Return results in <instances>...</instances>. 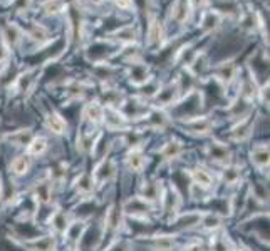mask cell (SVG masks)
<instances>
[{
  "mask_svg": "<svg viewBox=\"0 0 270 251\" xmlns=\"http://www.w3.org/2000/svg\"><path fill=\"white\" fill-rule=\"evenodd\" d=\"M116 176V166H114V161L112 159H104L99 166L96 167L94 174L91 176L92 181L97 183V184H103V183H108L111 181L112 178Z\"/></svg>",
  "mask_w": 270,
  "mask_h": 251,
  "instance_id": "obj_1",
  "label": "cell"
},
{
  "mask_svg": "<svg viewBox=\"0 0 270 251\" xmlns=\"http://www.w3.org/2000/svg\"><path fill=\"white\" fill-rule=\"evenodd\" d=\"M185 126L188 127V131L191 132V134H197V136H205L208 134L211 131V121L206 119V117H191V119H188Z\"/></svg>",
  "mask_w": 270,
  "mask_h": 251,
  "instance_id": "obj_2",
  "label": "cell"
},
{
  "mask_svg": "<svg viewBox=\"0 0 270 251\" xmlns=\"http://www.w3.org/2000/svg\"><path fill=\"white\" fill-rule=\"evenodd\" d=\"M148 211H150V205L144 201L143 198H131L129 201H126L124 205V213L131 214V216H146Z\"/></svg>",
  "mask_w": 270,
  "mask_h": 251,
  "instance_id": "obj_3",
  "label": "cell"
},
{
  "mask_svg": "<svg viewBox=\"0 0 270 251\" xmlns=\"http://www.w3.org/2000/svg\"><path fill=\"white\" fill-rule=\"evenodd\" d=\"M206 152H208V158L218 164H225V163H228V159H230L228 147L220 143H211L208 149H206Z\"/></svg>",
  "mask_w": 270,
  "mask_h": 251,
  "instance_id": "obj_4",
  "label": "cell"
},
{
  "mask_svg": "<svg viewBox=\"0 0 270 251\" xmlns=\"http://www.w3.org/2000/svg\"><path fill=\"white\" fill-rule=\"evenodd\" d=\"M191 179H193L195 186L202 188V189H208L213 186V176L205 167H197V169L191 171Z\"/></svg>",
  "mask_w": 270,
  "mask_h": 251,
  "instance_id": "obj_5",
  "label": "cell"
},
{
  "mask_svg": "<svg viewBox=\"0 0 270 251\" xmlns=\"http://www.w3.org/2000/svg\"><path fill=\"white\" fill-rule=\"evenodd\" d=\"M126 164H128V167L131 171L139 172V171L144 169V166H146V156L143 154V151H141V149L136 147V149H133V151L128 154Z\"/></svg>",
  "mask_w": 270,
  "mask_h": 251,
  "instance_id": "obj_6",
  "label": "cell"
},
{
  "mask_svg": "<svg viewBox=\"0 0 270 251\" xmlns=\"http://www.w3.org/2000/svg\"><path fill=\"white\" fill-rule=\"evenodd\" d=\"M45 126L50 132H54V134H64L66 127H68V126H66V121L62 119L57 112H50V114L45 117Z\"/></svg>",
  "mask_w": 270,
  "mask_h": 251,
  "instance_id": "obj_7",
  "label": "cell"
},
{
  "mask_svg": "<svg viewBox=\"0 0 270 251\" xmlns=\"http://www.w3.org/2000/svg\"><path fill=\"white\" fill-rule=\"evenodd\" d=\"M103 116H104V107H101L99 103H89L84 107V117L91 124L101 123V121H103Z\"/></svg>",
  "mask_w": 270,
  "mask_h": 251,
  "instance_id": "obj_8",
  "label": "cell"
},
{
  "mask_svg": "<svg viewBox=\"0 0 270 251\" xmlns=\"http://www.w3.org/2000/svg\"><path fill=\"white\" fill-rule=\"evenodd\" d=\"M5 139L9 143L15 144V146H29V143L32 141V132L29 129H22V131H15L12 134L5 136Z\"/></svg>",
  "mask_w": 270,
  "mask_h": 251,
  "instance_id": "obj_9",
  "label": "cell"
},
{
  "mask_svg": "<svg viewBox=\"0 0 270 251\" xmlns=\"http://www.w3.org/2000/svg\"><path fill=\"white\" fill-rule=\"evenodd\" d=\"M252 161L257 167L265 169L269 166V146H257L252 151Z\"/></svg>",
  "mask_w": 270,
  "mask_h": 251,
  "instance_id": "obj_10",
  "label": "cell"
},
{
  "mask_svg": "<svg viewBox=\"0 0 270 251\" xmlns=\"http://www.w3.org/2000/svg\"><path fill=\"white\" fill-rule=\"evenodd\" d=\"M47 149V139L42 136L32 137V141L27 146V156H42Z\"/></svg>",
  "mask_w": 270,
  "mask_h": 251,
  "instance_id": "obj_11",
  "label": "cell"
},
{
  "mask_svg": "<svg viewBox=\"0 0 270 251\" xmlns=\"http://www.w3.org/2000/svg\"><path fill=\"white\" fill-rule=\"evenodd\" d=\"M29 167H30V156H17L10 163V171L17 176L25 174L29 171Z\"/></svg>",
  "mask_w": 270,
  "mask_h": 251,
  "instance_id": "obj_12",
  "label": "cell"
},
{
  "mask_svg": "<svg viewBox=\"0 0 270 251\" xmlns=\"http://www.w3.org/2000/svg\"><path fill=\"white\" fill-rule=\"evenodd\" d=\"M183 147L178 141H170L168 144H164V147L161 149V156L164 161H173L181 154Z\"/></svg>",
  "mask_w": 270,
  "mask_h": 251,
  "instance_id": "obj_13",
  "label": "cell"
},
{
  "mask_svg": "<svg viewBox=\"0 0 270 251\" xmlns=\"http://www.w3.org/2000/svg\"><path fill=\"white\" fill-rule=\"evenodd\" d=\"M50 196H52V184L49 181H41L35 186V198L39 203H49Z\"/></svg>",
  "mask_w": 270,
  "mask_h": 251,
  "instance_id": "obj_14",
  "label": "cell"
},
{
  "mask_svg": "<svg viewBox=\"0 0 270 251\" xmlns=\"http://www.w3.org/2000/svg\"><path fill=\"white\" fill-rule=\"evenodd\" d=\"M27 246H29V248L32 250V251H54V246H56V243H54V238L42 236V238H39V240L30 241Z\"/></svg>",
  "mask_w": 270,
  "mask_h": 251,
  "instance_id": "obj_15",
  "label": "cell"
},
{
  "mask_svg": "<svg viewBox=\"0 0 270 251\" xmlns=\"http://www.w3.org/2000/svg\"><path fill=\"white\" fill-rule=\"evenodd\" d=\"M104 223H106V228H108V230H111V231L119 230V226H121V214L117 213V209L114 206L109 208V211L106 213Z\"/></svg>",
  "mask_w": 270,
  "mask_h": 251,
  "instance_id": "obj_16",
  "label": "cell"
},
{
  "mask_svg": "<svg viewBox=\"0 0 270 251\" xmlns=\"http://www.w3.org/2000/svg\"><path fill=\"white\" fill-rule=\"evenodd\" d=\"M50 223H52V228L56 230L57 233H66V230L69 228L68 218H66V214L62 213V211H56L52 219H50Z\"/></svg>",
  "mask_w": 270,
  "mask_h": 251,
  "instance_id": "obj_17",
  "label": "cell"
},
{
  "mask_svg": "<svg viewBox=\"0 0 270 251\" xmlns=\"http://www.w3.org/2000/svg\"><path fill=\"white\" fill-rule=\"evenodd\" d=\"M217 76L220 77L222 81H225L226 84H230L235 77V65L232 62H225V64H222L220 67H218Z\"/></svg>",
  "mask_w": 270,
  "mask_h": 251,
  "instance_id": "obj_18",
  "label": "cell"
},
{
  "mask_svg": "<svg viewBox=\"0 0 270 251\" xmlns=\"http://www.w3.org/2000/svg\"><path fill=\"white\" fill-rule=\"evenodd\" d=\"M92 189H94L92 178L89 174H82L79 178V181H77V193L86 196V194L92 193Z\"/></svg>",
  "mask_w": 270,
  "mask_h": 251,
  "instance_id": "obj_19",
  "label": "cell"
},
{
  "mask_svg": "<svg viewBox=\"0 0 270 251\" xmlns=\"http://www.w3.org/2000/svg\"><path fill=\"white\" fill-rule=\"evenodd\" d=\"M202 225H203V228L205 230H218L222 226V216L220 214H217V213H210V214H206V216H203L202 219Z\"/></svg>",
  "mask_w": 270,
  "mask_h": 251,
  "instance_id": "obj_20",
  "label": "cell"
},
{
  "mask_svg": "<svg viewBox=\"0 0 270 251\" xmlns=\"http://www.w3.org/2000/svg\"><path fill=\"white\" fill-rule=\"evenodd\" d=\"M148 37H150V42L151 44H159L163 39V30H161V25H159L158 21L153 19L151 23H150V32H148Z\"/></svg>",
  "mask_w": 270,
  "mask_h": 251,
  "instance_id": "obj_21",
  "label": "cell"
},
{
  "mask_svg": "<svg viewBox=\"0 0 270 251\" xmlns=\"http://www.w3.org/2000/svg\"><path fill=\"white\" fill-rule=\"evenodd\" d=\"M240 167L238 166H228L225 167V172H223V179H225L226 184H237V181L240 179Z\"/></svg>",
  "mask_w": 270,
  "mask_h": 251,
  "instance_id": "obj_22",
  "label": "cell"
},
{
  "mask_svg": "<svg viewBox=\"0 0 270 251\" xmlns=\"http://www.w3.org/2000/svg\"><path fill=\"white\" fill-rule=\"evenodd\" d=\"M250 132H252V124L247 123V121H242V126L238 124V127L233 131V139L235 141H244L250 136Z\"/></svg>",
  "mask_w": 270,
  "mask_h": 251,
  "instance_id": "obj_23",
  "label": "cell"
},
{
  "mask_svg": "<svg viewBox=\"0 0 270 251\" xmlns=\"http://www.w3.org/2000/svg\"><path fill=\"white\" fill-rule=\"evenodd\" d=\"M178 92L176 91V87H173V85H168L166 89H163V91H159L158 94V101L161 105H166V104H171L175 99V94Z\"/></svg>",
  "mask_w": 270,
  "mask_h": 251,
  "instance_id": "obj_24",
  "label": "cell"
},
{
  "mask_svg": "<svg viewBox=\"0 0 270 251\" xmlns=\"http://www.w3.org/2000/svg\"><path fill=\"white\" fill-rule=\"evenodd\" d=\"M66 9L64 0H47L44 3V10L47 14H61Z\"/></svg>",
  "mask_w": 270,
  "mask_h": 251,
  "instance_id": "obj_25",
  "label": "cell"
},
{
  "mask_svg": "<svg viewBox=\"0 0 270 251\" xmlns=\"http://www.w3.org/2000/svg\"><path fill=\"white\" fill-rule=\"evenodd\" d=\"M30 37H32L35 42L42 44V42L47 41V37H49V32H47L45 27H42V25H34L32 30H30Z\"/></svg>",
  "mask_w": 270,
  "mask_h": 251,
  "instance_id": "obj_26",
  "label": "cell"
},
{
  "mask_svg": "<svg viewBox=\"0 0 270 251\" xmlns=\"http://www.w3.org/2000/svg\"><path fill=\"white\" fill-rule=\"evenodd\" d=\"M218 22H220V17H218L217 12H208V14L205 15V19H203V27H205L206 30H211L218 25Z\"/></svg>",
  "mask_w": 270,
  "mask_h": 251,
  "instance_id": "obj_27",
  "label": "cell"
},
{
  "mask_svg": "<svg viewBox=\"0 0 270 251\" xmlns=\"http://www.w3.org/2000/svg\"><path fill=\"white\" fill-rule=\"evenodd\" d=\"M173 238L171 236H161V238H158L156 240V250L158 251H170L171 248H173Z\"/></svg>",
  "mask_w": 270,
  "mask_h": 251,
  "instance_id": "obj_28",
  "label": "cell"
},
{
  "mask_svg": "<svg viewBox=\"0 0 270 251\" xmlns=\"http://www.w3.org/2000/svg\"><path fill=\"white\" fill-rule=\"evenodd\" d=\"M213 251H230V243L223 234L213 240Z\"/></svg>",
  "mask_w": 270,
  "mask_h": 251,
  "instance_id": "obj_29",
  "label": "cell"
},
{
  "mask_svg": "<svg viewBox=\"0 0 270 251\" xmlns=\"http://www.w3.org/2000/svg\"><path fill=\"white\" fill-rule=\"evenodd\" d=\"M116 35H119L121 41H126V42H133L135 41V30H133V27H126V29H121L117 30Z\"/></svg>",
  "mask_w": 270,
  "mask_h": 251,
  "instance_id": "obj_30",
  "label": "cell"
},
{
  "mask_svg": "<svg viewBox=\"0 0 270 251\" xmlns=\"http://www.w3.org/2000/svg\"><path fill=\"white\" fill-rule=\"evenodd\" d=\"M5 37H7V41H10L12 44H15V42L21 39V32H19V29L15 25H9V27H7Z\"/></svg>",
  "mask_w": 270,
  "mask_h": 251,
  "instance_id": "obj_31",
  "label": "cell"
},
{
  "mask_svg": "<svg viewBox=\"0 0 270 251\" xmlns=\"http://www.w3.org/2000/svg\"><path fill=\"white\" fill-rule=\"evenodd\" d=\"M7 59H9V49H7V45L3 42H0V64L5 62Z\"/></svg>",
  "mask_w": 270,
  "mask_h": 251,
  "instance_id": "obj_32",
  "label": "cell"
},
{
  "mask_svg": "<svg viewBox=\"0 0 270 251\" xmlns=\"http://www.w3.org/2000/svg\"><path fill=\"white\" fill-rule=\"evenodd\" d=\"M116 5L119 7V9H129V7L133 5L131 0H116Z\"/></svg>",
  "mask_w": 270,
  "mask_h": 251,
  "instance_id": "obj_33",
  "label": "cell"
},
{
  "mask_svg": "<svg viewBox=\"0 0 270 251\" xmlns=\"http://www.w3.org/2000/svg\"><path fill=\"white\" fill-rule=\"evenodd\" d=\"M183 251H203V250H202V245H200V243H191V245H188Z\"/></svg>",
  "mask_w": 270,
  "mask_h": 251,
  "instance_id": "obj_34",
  "label": "cell"
},
{
  "mask_svg": "<svg viewBox=\"0 0 270 251\" xmlns=\"http://www.w3.org/2000/svg\"><path fill=\"white\" fill-rule=\"evenodd\" d=\"M237 251H248V250H245V248H238Z\"/></svg>",
  "mask_w": 270,
  "mask_h": 251,
  "instance_id": "obj_35",
  "label": "cell"
}]
</instances>
